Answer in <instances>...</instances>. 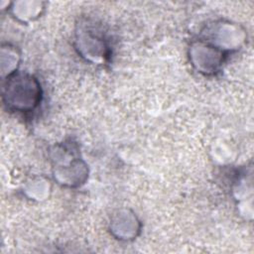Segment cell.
I'll return each instance as SVG.
<instances>
[{
    "label": "cell",
    "instance_id": "1",
    "mask_svg": "<svg viewBox=\"0 0 254 254\" xmlns=\"http://www.w3.org/2000/svg\"><path fill=\"white\" fill-rule=\"evenodd\" d=\"M21 76V86L22 90L20 91L19 87L13 79H10L7 86V104L14 106L15 109L28 111L33 110L39 102L40 91L38 83L30 76Z\"/></svg>",
    "mask_w": 254,
    "mask_h": 254
}]
</instances>
